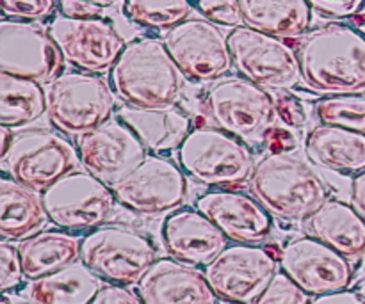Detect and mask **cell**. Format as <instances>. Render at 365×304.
<instances>
[{
	"instance_id": "1",
	"label": "cell",
	"mask_w": 365,
	"mask_h": 304,
	"mask_svg": "<svg viewBox=\"0 0 365 304\" xmlns=\"http://www.w3.org/2000/svg\"><path fill=\"white\" fill-rule=\"evenodd\" d=\"M298 59L307 88L319 95H365V36L327 23L299 38Z\"/></svg>"
},
{
	"instance_id": "2",
	"label": "cell",
	"mask_w": 365,
	"mask_h": 304,
	"mask_svg": "<svg viewBox=\"0 0 365 304\" xmlns=\"http://www.w3.org/2000/svg\"><path fill=\"white\" fill-rule=\"evenodd\" d=\"M109 84L125 105L138 109H168L182 98L185 75L159 38H138L127 43L110 68Z\"/></svg>"
},
{
	"instance_id": "3",
	"label": "cell",
	"mask_w": 365,
	"mask_h": 304,
	"mask_svg": "<svg viewBox=\"0 0 365 304\" xmlns=\"http://www.w3.org/2000/svg\"><path fill=\"white\" fill-rule=\"evenodd\" d=\"M250 192L271 216L287 223H305L328 201L323 180L291 153H267L257 160Z\"/></svg>"
},
{
	"instance_id": "4",
	"label": "cell",
	"mask_w": 365,
	"mask_h": 304,
	"mask_svg": "<svg viewBox=\"0 0 365 304\" xmlns=\"http://www.w3.org/2000/svg\"><path fill=\"white\" fill-rule=\"evenodd\" d=\"M203 105L217 128L245 142H264L280 120L274 96L239 75L214 80Z\"/></svg>"
},
{
	"instance_id": "5",
	"label": "cell",
	"mask_w": 365,
	"mask_h": 304,
	"mask_svg": "<svg viewBox=\"0 0 365 304\" xmlns=\"http://www.w3.org/2000/svg\"><path fill=\"white\" fill-rule=\"evenodd\" d=\"M45 93L50 123L66 135L81 137L113 117V88L95 73L64 71L45 85Z\"/></svg>"
},
{
	"instance_id": "6",
	"label": "cell",
	"mask_w": 365,
	"mask_h": 304,
	"mask_svg": "<svg viewBox=\"0 0 365 304\" xmlns=\"http://www.w3.org/2000/svg\"><path fill=\"white\" fill-rule=\"evenodd\" d=\"M178 164L187 177L210 187L246 184L255 167L245 141L217 127L191 130L178 148Z\"/></svg>"
},
{
	"instance_id": "7",
	"label": "cell",
	"mask_w": 365,
	"mask_h": 304,
	"mask_svg": "<svg viewBox=\"0 0 365 304\" xmlns=\"http://www.w3.org/2000/svg\"><path fill=\"white\" fill-rule=\"evenodd\" d=\"M228 46L235 70L260 88L291 91L303 80L298 52L284 38L239 25L228 34Z\"/></svg>"
},
{
	"instance_id": "8",
	"label": "cell",
	"mask_w": 365,
	"mask_h": 304,
	"mask_svg": "<svg viewBox=\"0 0 365 304\" xmlns=\"http://www.w3.org/2000/svg\"><path fill=\"white\" fill-rule=\"evenodd\" d=\"M50 223L66 231L100 228L116 206L113 189L89 171H71L43 191Z\"/></svg>"
},
{
	"instance_id": "9",
	"label": "cell",
	"mask_w": 365,
	"mask_h": 304,
	"mask_svg": "<svg viewBox=\"0 0 365 304\" xmlns=\"http://www.w3.org/2000/svg\"><path fill=\"white\" fill-rule=\"evenodd\" d=\"M81 260L103 281L130 287L157 262L152 242L127 228H98L82 239Z\"/></svg>"
},
{
	"instance_id": "10",
	"label": "cell",
	"mask_w": 365,
	"mask_h": 304,
	"mask_svg": "<svg viewBox=\"0 0 365 304\" xmlns=\"http://www.w3.org/2000/svg\"><path fill=\"white\" fill-rule=\"evenodd\" d=\"M6 173L27 187L43 192L81 164L78 148L64 135L29 130L14 135L9 153L0 160Z\"/></svg>"
},
{
	"instance_id": "11",
	"label": "cell",
	"mask_w": 365,
	"mask_h": 304,
	"mask_svg": "<svg viewBox=\"0 0 365 304\" xmlns=\"http://www.w3.org/2000/svg\"><path fill=\"white\" fill-rule=\"evenodd\" d=\"M277 273V256L257 244L227 246L205 267L214 294L230 304H253Z\"/></svg>"
},
{
	"instance_id": "12",
	"label": "cell",
	"mask_w": 365,
	"mask_h": 304,
	"mask_svg": "<svg viewBox=\"0 0 365 304\" xmlns=\"http://www.w3.org/2000/svg\"><path fill=\"white\" fill-rule=\"evenodd\" d=\"M185 78L214 82L234 66L228 36L207 18H187L166 31L163 38Z\"/></svg>"
},
{
	"instance_id": "13",
	"label": "cell",
	"mask_w": 365,
	"mask_h": 304,
	"mask_svg": "<svg viewBox=\"0 0 365 304\" xmlns=\"http://www.w3.org/2000/svg\"><path fill=\"white\" fill-rule=\"evenodd\" d=\"M64 56L48 31L32 21L2 18L0 71L46 85L64 73Z\"/></svg>"
},
{
	"instance_id": "14",
	"label": "cell",
	"mask_w": 365,
	"mask_h": 304,
	"mask_svg": "<svg viewBox=\"0 0 365 304\" xmlns=\"http://www.w3.org/2000/svg\"><path fill=\"white\" fill-rule=\"evenodd\" d=\"M187 174L171 159L148 155L125 180L114 185L116 201L143 216L173 212L187 199Z\"/></svg>"
},
{
	"instance_id": "15",
	"label": "cell",
	"mask_w": 365,
	"mask_h": 304,
	"mask_svg": "<svg viewBox=\"0 0 365 304\" xmlns=\"http://www.w3.org/2000/svg\"><path fill=\"white\" fill-rule=\"evenodd\" d=\"M48 32L56 39L64 59L88 73L110 70L127 43L109 20L57 16L50 21Z\"/></svg>"
},
{
	"instance_id": "16",
	"label": "cell",
	"mask_w": 365,
	"mask_h": 304,
	"mask_svg": "<svg viewBox=\"0 0 365 304\" xmlns=\"http://www.w3.org/2000/svg\"><path fill=\"white\" fill-rule=\"evenodd\" d=\"M77 148L84 169L109 187L125 180L148 157L141 139L118 117L81 135Z\"/></svg>"
},
{
	"instance_id": "17",
	"label": "cell",
	"mask_w": 365,
	"mask_h": 304,
	"mask_svg": "<svg viewBox=\"0 0 365 304\" xmlns=\"http://www.w3.org/2000/svg\"><path fill=\"white\" fill-rule=\"evenodd\" d=\"M280 266L291 280L314 298L346 290L353 281L349 260L316 237L296 239L284 246Z\"/></svg>"
},
{
	"instance_id": "18",
	"label": "cell",
	"mask_w": 365,
	"mask_h": 304,
	"mask_svg": "<svg viewBox=\"0 0 365 304\" xmlns=\"http://www.w3.org/2000/svg\"><path fill=\"white\" fill-rule=\"evenodd\" d=\"M196 209L237 244H260L273 230V216L245 192L225 189L205 192L196 201Z\"/></svg>"
},
{
	"instance_id": "19",
	"label": "cell",
	"mask_w": 365,
	"mask_h": 304,
	"mask_svg": "<svg viewBox=\"0 0 365 304\" xmlns=\"http://www.w3.org/2000/svg\"><path fill=\"white\" fill-rule=\"evenodd\" d=\"M163 241L171 258L195 267H207L227 248L228 239L198 209H180L164 221Z\"/></svg>"
},
{
	"instance_id": "20",
	"label": "cell",
	"mask_w": 365,
	"mask_h": 304,
	"mask_svg": "<svg viewBox=\"0 0 365 304\" xmlns=\"http://www.w3.org/2000/svg\"><path fill=\"white\" fill-rule=\"evenodd\" d=\"M145 304H216L205 271L175 258H159L138 283Z\"/></svg>"
},
{
	"instance_id": "21",
	"label": "cell",
	"mask_w": 365,
	"mask_h": 304,
	"mask_svg": "<svg viewBox=\"0 0 365 304\" xmlns=\"http://www.w3.org/2000/svg\"><path fill=\"white\" fill-rule=\"evenodd\" d=\"M43 192L14 180L0 177V235L4 241H24L38 234L48 223Z\"/></svg>"
},
{
	"instance_id": "22",
	"label": "cell",
	"mask_w": 365,
	"mask_h": 304,
	"mask_svg": "<svg viewBox=\"0 0 365 304\" xmlns=\"http://www.w3.org/2000/svg\"><path fill=\"white\" fill-rule=\"evenodd\" d=\"M305 153L324 169L359 174L365 171V134L321 123L307 135Z\"/></svg>"
},
{
	"instance_id": "23",
	"label": "cell",
	"mask_w": 365,
	"mask_h": 304,
	"mask_svg": "<svg viewBox=\"0 0 365 304\" xmlns=\"http://www.w3.org/2000/svg\"><path fill=\"white\" fill-rule=\"evenodd\" d=\"M118 120L130 127L141 139L145 148L153 155L178 150L192 130L187 114L177 107L138 109V107L125 105L118 112Z\"/></svg>"
},
{
	"instance_id": "24",
	"label": "cell",
	"mask_w": 365,
	"mask_h": 304,
	"mask_svg": "<svg viewBox=\"0 0 365 304\" xmlns=\"http://www.w3.org/2000/svg\"><path fill=\"white\" fill-rule=\"evenodd\" d=\"M309 231L348 260L365 256V219L353 205L328 199L309 219Z\"/></svg>"
},
{
	"instance_id": "25",
	"label": "cell",
	"mask_w": 365,
	"mask_h": 304,
	"mask_svg": "<svg viewBox=\"0 0 365 304\" xmlns=\"http://www.w3.org/2000/svg\"><path fill=\"white\" fill-rule=\"evenodd\" d=\"M82 260L46 274L38 280H29L24 295L31 304H89L103 287Z\"/></svg>"
},
{
	"instance_id": "26",
	"label": "cell",
	"mask_w": 365,
	"mask_h": 304,
	"mask_svg": "<svg viewBox=\"0 0 365 304\" xmlns=\"http://www.w3.org/2000/svg\"><path fill=\"white\" fill-rule=\"evenodd\" d=\"M239 4L245 25L277 38H302L312 23V7L307 0H239Z\"/></svg>"
},
{
	"instance_id": "27",
	"label": "cell",
	"mask_w": 365,
	"mask_h": 304,
	"mask_svg": "<svg viewBox=\"0 0 365 304\" xmlns=\"http://www.w3.org/2000/svg\"><path fill=\"white\" fill-rule=\"evenodd\" d=\"M27 280L57 273L81 260L82 241L68 231H38L18 244Z\"/></svg>"
},
{
	"instance_id": "28",
	"label": "cell",
	"mask_w": 365,
	"mask_h": 304,
	"mask_svg": "<svg viewBox=\"0 0 365 304\" xmlns=\"http://www.w3.org/2000/svg\"><path fill=\"white\" fill-rule=\"evenodd\" d=\"M46 112L43 84L0 71V125L20 128Z\"/></svg>"
},
{
	"instance_id": "29",
	"label": "cell",
	"mask_w": 365,
	"mask_h": 304,
	"mask_svg": "<svg viewBox=\"0 0 365 304\" xmlns=\"http://www.w3.org/2000/svg\"><path fill=\"white\" fill-rule=\"evenodd\" d=\"M192 13L191 0H125V14L135 25L170 31Z\"/></svg>"
},
{
	"instance_id": "30",
	"label": "cell",
	"mask_w": 365,
	"mask_h": 304,
	"mask_svg": "<svg viewBox=\"0 0 365 304\" xmlns=\"http://www.w3.org/2000/svg\"><path fill=\"white\" fill-rule=\"evenodd\" d=\"M314 112L323 125L365 134V95L323 96L314 105Z\"/></svg>"
},
{
	"instance_id": "31",
	"label": "cell",
	"mask_w": 365,
	"mask_h": 304,
	"mask_svg": "<svg viewBox=\"0 0 365 304\" xmlns=\"http://www.w3.org/2000/svg\"><path fill=\"white\" fill-rule=\"evenodd\" d=\"M310 294H307L294 280L282 273L274 274L266 290L253 301V304H310Z\"/></svg>"
},
{
	"instance_id": "32",
	"label": "cell",
	"mask_w": 365,
	"mask_h": 304,
	"mask_svg": "<svg viewBox=\"0 0 365 304\" xmlns=\"http://www.w3.org/2000/svg\"><path fill=\"white\" fill-rule=\"evenodd\" d=\"M4 18L21 21L45 20L56 9V0H0Z\"/></svg>"
},
{
	"instance_id": "33",
	"label": "cell",
	"mask_w": 365,
	"mask_h": 304,
	"mask_svg": "<svg viewBox=\"0 0 365 304\" xmlns=\"http://www.w3.org/2000/svg\"><path fill=\"white\" fill-rule=\"evenodd\" d=\"M25 278L18 246L9 241L0 242V290H14Z\"/></svg>"
},
{
	"instance_id": "34",
	"label": "cell",
	"mask_w": 365,
	"mask_h": 304,
	"mask_svg": "<svg viewBox=\"0 0 365 304\" xmlns=\"http://www.w3.org/2000/svg\"><path fill=\"white\" fill-rule=\"evenodd\" d=\"M198 9L216 25L235 28L245 23L239 0H198Z\"/></svg>"
},
{
	"instance_id": "35",
	"label": "cell",
	"mask_w": 365,
	"mask_h": 304,
	"mask_svg": "<svg viewBox=\"0 0 365 304\" xmlns=\"http://www.w3.org/2000/svg\"><path fill=\"white\" fill-rule=\"evenodd\" d=\"M274 102H277L278 117H280L287 127H305L307 121H309V116H307L305 105H303V102L298 96L291 95L289 91H278V95L274 96Z\"/></svg>"
},
{
	"instance_id": "36",
	"label": "cell",
	"mask_w": 365,
	"mask_h": 304,
	"mask_svg": "<svg viewBox=\"0 0 365 304\" xmlns=\"http://www.w3.org/2000/svg\"><path fill=\"white\" fill-rule=\"evenodd\" d=\"M312 11L327 18H349L362 11L365 0H307Z\"/></svg>"
},
{
	"instance_id": "37",
	"label": "cell",
	"mask_w": 365,
	"mask_h": 304,
	"mask_svg": "<svg viewBox=\"0 0 365 304\" xmlns=\"http://www.w3.org/2000/svg\"><path fill=\"white\" fill-rule=\"evenodd\" d=\"M89 304H145L141 295L125 285H103Z\"/></svg>"
},
{
	"instance_id": "38",
	"label": "cell",
	"mask_w": 365,
	"mask_h": 304,
	"mask_svg": "<svg viewBox=\"0 0 365 304\" xmlns=\"http://www.w3.org/2000/svg\"><path fill=\"white\" fill-rule=\"evenodd\" d=\"M298 135L285 127H274L269 134L264 139L267 153H274V155H285V153H292L298 148Z\"/></svg>"
},
{
	"instance_id": "39",
	"label": "cell",
	"mask_w": 365,
	"mask_h": 304,
	"mask_svg": "<svg viewBox=\"0 0 365 304\" xmlns=\"http://www.w3.org/2000/svg\"><path fill=\"white\" fill-rule=\"evenodd\" d=\"M59 11L68 18L102 16V6H96L89 0H59Z\"/></svg>"
},
{
	"instance_id": "40",
	"label": "cell",
	"mask_w": 365,
	"mask_h": 304,
	"mask_svg": "<svg viewBox=\"0 0 365 304\" xmlns=\"http://www.w3.org/2000/svg\"><path fill=\"white\" fill-rule=\"evenodd\" d=\"M310 304H365V299L360 295V292L351 290H339L331 292V294L317 295Z\"/></svg>"
},
{
	"instance_id": "41",
	"label": "cell",
	"mask_w": 365,
	"mask_h": 304,
	"mask_svg": "<svg viewBox=\"0 0 365 304\" xmlns=\"http://www.w3.org/2000/svg\"><path fill=\"white\" fill-rule=\"evenodd\" d=\"M351 205L365 219V171L355 174L351 182Z\"/></svg>"
},
{
	"instance_id": "42",
	"label": "cell",
	"mask_w": 365,
	"mask_h": 304,
	"mask_svg": "<svg viewBox=\"0 0 365 304\" xmlns=\"http://www.w3.org/2000/svg\"><path fill=\"white\" fill-rule=\"evenodd\" d=\"M11 130L13 128L6 127V125H0V160L6 159L11 150V145L14 141V134Z\"/></svg>"
},
{
	"instance_id": "43",
	"label": "cell",
	"mask_w": 365,
	"mask_h": 304,
	"mask_svg": "<svg viewBox=\"0 0 365 304\" xmlns=\"http://www.w3.org/2000/svg\"><path fill=\"white\" fill-rule=\"evenodd\" d=\"M89 2L96 4V6H102V7H107V6H113V4L120 2V0H89Z\"/></svg>"
},
{
	"instance_id": "44",
	"label": "cell",
	"mask_w": 365,
	"mask_h": 304,
	"mask_svg": "<svg viewBox=\"0 0 365 304\" xmlns=\"http://www.w3.org/2000/svg\"><path fill=\"white\" fill-rule=\"evenodd\" d=\"M356 28H359L360 32L365 36V20L364 21H359V25H356Z\"/></svg>"
},
{
	"instance_id": "45",
	"label": "cell",
	"mask_w": 365,
	"mask_h": 304,
	"mask_svg": "<svg viewBox=\"0 0 365 304\" xmlns=\"http://www.w3.org/2000/svg\"><path fill=\"white\" fill-rule=\"evenodd\" d=\"M2 304H9V298H7V292H4V298H2Z\"/></svg>"
},
{
	"instance_id": "46",
	"label": "cell",
	"mask_w": 365,
	"mask_h": 304,
	"mask_svg": "<svg viewBox=\"0 0 365 304\" xmlns=\"http://www.w3.org/2000/svg\"><path fill=\"white\" fill-rule=\"evenodd\" d=\"M360 295L365 299V281L362 283V287H360Z\"/></svg>"
}]
</instances>
